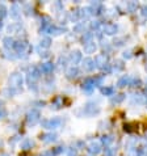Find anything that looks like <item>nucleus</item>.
Returning a JSON list of instances; mask_svg holds the SVG:
<instances>
[{
    "mask_svg": "<svg viewBox=\"0 0 147 156\" xmlns=\"http://www.w3.org/2000/svg\"><path fill=\"white\" fill-rule=\"evenodd\" d=\"M41 70H42V72H50L53 70V65L51 63H45V65H42Z\"/></svg>",
    "mask_w": 147,
    "mask_h": 156,
    "instance_id": "39448f33",
    "label": "nucleus"
},
{
    "mask_svg": "<svg viewBox=\"0 0 147 156\" xmlns=\"http://www.w3.org/2000/svg\"><path fill=\"white\" fill-rule=\"evenodd\" d=\"M4 45H5V47H15V41L12 38L9 37H7V38H4Z\"/></svg>",
    "mask_w": 147,
    "mask_h": 156,
    "instance_id": "20e7f679",
    "label": "nucleus"
},
{
    "mask_svg": "<svg viewBox=\"0 0 147 156\" xmlns=\"http://www.w3.org/2000/svg\"><path fill=\"white\" fill-rule=\"evenodd\" d=\"M61 119L59 118H55V119H50V121H45L43 122V125H45L47 129H55V127H58L61 125Z\"/></svg>",
    "mask_w": 147,
    "mask_h": 156,
    "instance_id": "f03ea898",
    "label": "nucleus"
},
{
    "mask_svg": "<svg viewBox=\"0 0 147 156\" xmlns=\"http://www.w3.org/2000/svg\"><path fill=\"white\" fill-rule=\"evenodd\" d=\"M4 115H5V109L3 106H0V118H3Z\"/></svg>",
    "mask_w": 147,
    "mask_h": 156,
    "instance_id": "ddd939ff",
    "label": "nucleus"
},
{
    "mask_svg": "<svg viewBox=\"0 0 147 156\" xmlns=\"http://www.w3.org/2000/svg\"><path fill=\"white\" fill-rule=\"evenodd\" d=\"M43 141L45 142H51V141H54L55 139V135H53V134H49V135H43Z\"/></svg>",
    "mask_w": 147,
    "mask_h": 156,
    "instance_id": "0eeeda50",
    "label": "nucleus"
},
{
    "mask_svg": "<svg viewBox=\"0 0 147 156\" xmlns=\"http://www.w3.org/2000/svg\"><path fill=\"white\" fill-rule=\"evenodd\" d=\"M41 46L49 47V46H50V38H43L42 41H41Z\"/></svg>",
    "mask_w": 147,
    "mask_h": 156,
    "instance_id": "1a4fd4ad",
    "label": "nucleus"
},
{
    "mask_svg": "<svg viewBox=\"0 0 147 156\" xmlns=\"http://www.w3.org/2000/svg\"><path fill=\"white\" fill-rule=\"evenodd\" d=\"M21 83H22V78H21V75H18V74H13L9 78V87H12V88L20 87Z\"/></svg>",
    "mask_w": 147,
    "mask_h": 156,
    "instance_id": "f257e3e1",
    "label": "nucleus"
},
{
    "mask_svg": "<svg viewBox=\"0 0 147 156\" xmlns=\"http://www.w3.org/2000/svg\"><path fill=\"white\" fill-rule=\"evenodd\" d=\"M76 74H78V70L76 68H71V70L67 71V75H68L70 78H75V76H76Z\"/></svg>",
    "mask_w": 147,
    "mask_h": 156,
    "instance_id": "6e6552de",
    "label": "nucleus"
},
{
    "mask_svg": "<svg viewBox=\"0 0 147 156\" xmlns=\"http://www.w3.org/2000/svg\"><path fill=\"white\" fill-rule=\"evenodd\" d=\"M0 29H2V22H0Z\"/></svg>",
    "mask_w": 147,
    "mask_h": 156,
    "instance_id": "dca6fc26",
    "label": "nucleus"
},
{
    "mask_svg": "<svg viewBox=\"0 0 147 156\" xmlns=\"http://www.w3.org/2000/svg\"><path fill=\"white\" fill-rule=\"evenodd\" d=\"M32 144H33V143H32L30 141H25V142L22 143V148H24V150H28V148H29V147H30Z\"/></svg>",
    "mask_w": 147,
    "mask_h": 156,
    "instance_id": "9d476101",
    "label": "nucleus"
},
{
    "mask_svg": "<svg viewBox=\"0 0 147 156\" xmlns=\"http://www.w3.org/2000/svg\"><path fill=\"white\" fill-rule=\"evenodd\" d=\"M38 118H39V113L37 110H32L29 114H28V122L29 123H35L38 121Z\"/></svg>",
    "mask_w": 147,
    "mask_h": 156,
    "instance_id": "7ed1b4c3",
    "label": "nucleus"
},
{
    "mask_svg": "<svg viewBox=\"0 0 147 156\" xmlns=\"http://www.w3.org/2000/svg\"><path fill=\"white\" fill-rule=\"evenodd\" d=\"M5 16H7V8L3 4H0V18L5 17Z\"/></svg>",
    "mask_w": 147,
    "mask_h": 156,
    "instance_id": "423d86ee",
    "label": "nucleus"
},
{
    "mask_svg": "<svg viewBox=\"0 0 147 156\" xmlns=\"http://www.w3.org/2000/svg\"><path fill=\"white\" fill-rule=\"evenodd\" d=\"M84 63H85V68H87V70H92V66H91L92 61H91V59H85Z\"/></svg>",
    "mask_w": 147,
    "mask_h": 156,
    "instance_id": "9b49d317",
    "label": "nucleus"
},
{
    "mask_svg": "<svg viewBox=\"0 0 147 156\" xmlns=\"http://www.w3.org/2000/svg\"><path fill=\"white\" fill-rule=\"evenodd\" d=\"M41 156H54V152L53 151H46V152H43Z\"/></svg>",
    "mask_w": 147,
    "mask_h": 156,
    "instance_id": "4468645a",
    "label": "nucleus"
},
{
    "mask_svg": "<svg viewBox=\"0 0 147 156\" xmlns=\"http://www.w3.org/2000/svg\"><path fill=\"white\" fill-rule=\"evenodd\" d=\"M102 92H104V93H110V92H112V89H102Z\"/></svg>",
    "mask_w": 147,
    "mask_h": 156,
    "instance_id": "2eb2a0df",
    "label": "nucleus"
},
{
    "mask_svg": "<svg viewBox=\"0 0 147 156\" xmlns=\"http://www.w3.org/2000/svg\"><path fill=\"white\" fill-rule=\"evenodd\" d=\"M12 16H13V17H17V16H18V13H17V5H16V4L12 7Z\"/></svg>",
    "mask_w": 147,
    "mask_h": 156,
    "instance_id": "f8f14e48",
    "label": "nucleus"
}]
</instances>
